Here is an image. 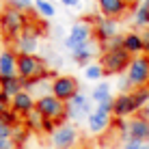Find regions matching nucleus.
Returning a JSON list of instances; mask_svg holds the SVG:
<instances>
[{
	"instance_id": "obj_1",
	"label": "nucleus",
	"mask_w": 149,
	"mask_h": 149,
	"mask_svg": "<svg viewBox=\"0 0 149 149\" xmlns=\"http://www.w3.org/2000/svg\"><path fill=\"white\" fill-rule=\"evenodd\" d=\"M17 76L22 80H43L56 78L52 71H48V61L37 54H19L17 58Z\"/></svg>"
},
{
	"instance_id": "obj_2",
	"label": "nucleus",
	"mask_w": 149,
	"mask_h": 149,
	"mask_svg": "<svg viewBox=\"0 0 149 149\" xmlns=\"http://www.w3.org/2000/svg\"><path fill=\"white\" fill-rule=\"evenodd\" d=\"M26 28H28V22L24 11H17L13 7L2 9V13H0V33L7 39H17Z\"/></svg>"
},
{
	"instance_id": "obj_3",
	"label": "nucleus",
	"mask_w": 149,
	"mask_h": 149,
	"mask_svg": "<svg viewBox=\"0 0 149 149\" xmlns=\"http://www.w3.org/2000/svg\"><path fill=\"white\" fill-rule=\"evenodd\" d=\"M37 112L43 119H52L61 125V123H65V119H67V104L65 102H61L58 97H54L52 93L48 95H39L37 97Z\"/></svg>"
},
{
	"instance_id": "obj_4",
	"label": "nucleus",
	"mask_w": 149,
	"mask_h": 149,
	"mask_svg": "<svg viewBox=\"0 0 149 149\" xmlns=\"http://www.w3.org/2000/svg\"><path fill=\"white\" fill-rule=\"evenodd\" d=\"M100 63L106 74H121V71H127L132 56L125 50H104V54L100 56Z\"/></svg>"
},
{
	"instance_id": "obj_5",
	"label": "nucleus",
	"mask_w": 149,
	"mask_h": 149,
	"mask_svg": "<svg viewBox=\"0 0 149 149\" xmlns=\"http://www.w3.org/2000/svg\"><path fill=\"white\" fill-rule=\"evenodd\" d=\"M50 93L67 104L69 100H74L80 93V84L74 76H56L52 80V84H50Z\"/></svg>"
},
{
	"instance_id": "obj_6",
	"label": "nucleus",
	"mask_w": 149,
	"mask_h": 149,
	"mask_svg": "<svg viewBox=\"0 0 149 149\" xmlns=\"http://www.w3.org/2000/svg\"><path fill=\"white\" fill-rule=\"evenodd\" d=\"M127 78L134 82V86H149V56L147 54H141V56H134L127 67Z\"/></svg>"
},
{
	"instance_id": "obj_7",
	"label": "nucleus",
	"mask_w": 149,
	"mask_h": 149,
	"mask_svg": "<svg viewBox=\"0 0 149 149\" xmlns=\"http://www.w3.org/2000/svg\"><path fill=\"white\" fill-rule=\"evenodd\" d=\"M93 37V26H91L89 22H76L69 26V35L65 37V48L67 50H76L80 43H86V41H91Z\"/></svg>"
},
{
	"instance_id": "obj_8",
	"label": "nucleus",
	"mask_w": 149,
	"mask_h": 149,
	"mask_svg": "<svg viewBox=\"0 0 149 149\" xmlns=\"http://www.w3.org/2000/svg\"><path fill=\"white\" fill-rule=\"evenodd\" d=\"M76 141H78V132L71 123H61L52 134V145L54 149H74Z\"/></svg>"
},
{
	"instance_id": "obj_9",
	"label": "nucleus",
	"mask_w": 149,
	"mask_h": 149,
	"mask_svg": "<svg viewBox=\"0 0 149 149\" xmlns=\"http://www.w3.org/2000/svg\"><path fill=\"white\" fill-rule=\"evenodd\" d=\"M117 19H110V17H95V37L102 45H108L112 39L117 37Z\"/></svg>"
},
{
	"instance_id": "obj_10",
	"label": "nucleus",
	"mask_w": 149,
	"mask_h": 149,
	"mask_svg": "<svg viewBox=\"0 0 149 149\" xmlns=\"http://www.w3.org/2000/svg\"><path fill=\"white\" fill-rule=\"evenodd\" d=\"M91 95H84V93H78L74 100L67 102V117L69 119H80V117H89L93 108H91Z\"/></svg>"
},
{
	"instance_id": "obj_11",
	"label": "nucleus",
	"mask_w": 149,
	"mask_h": 149,
	"mask_svg": "<svg viewBox=\"0 0 149 149\" xmlns=\"http://www.w3.org/2000/svg\"><path fill=\"white\" fill-rule=\"evenodd\" d=\"M138 112L136 104H134V97L132 93H121L115 97V108H112V115L115 119H130Z\"/></svg>"
},
{
	"instance_id": "obj_12",
	"label": "nucleus",
	"mask_w": 149,
	"mask_h": 149,
	"mask_svg": "<svg viewBox=\"0 0 149 149\" xmlns=\"http://www.w3.org/2000/svg\"><path fill=\"white\" fill-rule=\"evenodd\" d=\"M86 121H89V130L93 132V134H104V132L110 127V123H112V115L95 106V110L86 117Z\"/></svg>"
},
{
	"instance_id": "obj_13",
	"label": "nucleus",
	"mask_w": 149,
	"mask_h": 149,
	"mask_svg": "<svg viewBox=\"0 0 149 149\" xmlns=\"http://www.w3.org/2000/svg\"><path fill=\"white\" fill-rule=\"evenodd\" d=\"M127 134L132 138H136V141L141 143H147L149 141V121L143 119L141 115H134L127 119Z\"/></svg>"
},
{
	"instance_id": "obj_14",
	"label": "nucleus",
	"mask_w": 149,
	"mask_h": 149,
	"mask_svg": "<svg viewBox=\"0 0 149 149\" xmlns=\"http://www.w3.org/2000/svg\"><path fill=\"white\" fill-rule=\"evenodd\" d=\"M97 7H100L102 17L117 19V17H121V15L127 11L130 4H127L125 0H97Z\"/></svg>"
},
{
	"instance_id": "obj_15",
	"label": "nucleus",
	"mask_w": 149,
	"mask_h": 149,
	"mask_svg": "<svg viewBox=\"0 0 149 149\" xmlns=\"http://www.w3.org/2000/svg\"><path fill=\"white\" fill-rule=\"evenodd\" d=\"M37 45H39L37 30H33V28H26L15 39V50H17V54H35Z\"/></svg>"
},
{
	"instance_id": "obj_16",
	"label": "nucleus",
	"mask_w": 149,
	"mask_h": 149,
	"mask_svg": "<svg viewBox=\"0 0 149 149\" xmlns=\"http://www.w3.org/2000/svg\"><path fill=\"white\" fill-rule=\"evenodd\" d=\"M35 106H37V100H33V93H28V91H22L11 100V110L17 112L19 117H26L28 112H33Z\"/></svg>"
},
{
	"instance_id": "obj_17",
	"label": "nucleus",
	"mask_w": 149,
	"mask_h": 149,
	"mask_svg": "<svg viewBox=\"0 0 149 149\" xmlns=\"http://www.w3.org/2000/svg\"><path fill=\"white\" fill-rule=\"evenodd\" d=\"M17 58L19 54L15 50H2L0 52V78L17 76Z\"/></svg>"
},
{
	"instance_id": "obj_18",
	"label": "nucleus",
	"mask_w": 149,
	"mask_h": 149,
	"mask_svg": "<svg viewBox=\"0 0 149 149\" xmlns=\"http://www.w3.org/2000/svg\"><path fill=\"white\" fill-rule=\"evenodd\" d=\"M123 50L134 58V56L145 54V43H143V35L138 33H127L123 35Z\"/></svg>"
},
{
	"instance_id": "obj_19",
	"label": "nucleus",
	"mask_w": 149,
	"mask_h": 149,
	"mask_svg": "<svg viewBox=\"0 0 149 149\" xmlns=\"http://www.w3.org/2000/svg\"><path fill=\"white\" fill-rule=\"evenodd\" d=\"M0 89H2V93L9 97V100H13L17 93H22L24 91V80L19 78V76H9V78H0Z\"/></svg>"
},
{
	"instance_id": "obj_20",
	"label": "nucleus",
	"mask_w": 149,
	"mask_h": 149,
	"mask_svg": "<svg viewBox=\"0 0 149 149\" xmlns=\"http://www.w3.org/2000/svg\"><path fill=\"white\" fill-rule=\"evenodd\" d=\"M71 54H74V61L76 63H80V65H91L89 61L93 58V54H95V45H93V41H86V43H80L76 50H71Z\"/></svg>"
},
{
	"instance_id": "obj_21",
	"label": "nucleus",
	"mask_w": 149,
	"mask_h": 149,
	"mask_svg": "<svg viewBox=\"0 0 149 149\" xmlns=\"http://www.w3.org/2000/svg\"><path fill=\"white\" fill-rule=\"evenodd\" d=\"M91 100L95 102V106H97V104H104V102H108V100H112V89H110L108 82H100V84H95L93 93H91Z\"/></svg>"
},
{
	"instance_id": "obj_22",
	"label": "nucleus",
	"mask_w": 149,
	"mask_h": 149,
	"mask_svg": "<svg viewBox=\"0 0 149 149\" xmlns=\"http://www.w3.org/2000/svg\"><path fill=\"white\" fill-rule=\"evenodd\" d=\"M134 24L141 28H149V0H145V2H141L138 7L134 9Z\"/></svg>"
},
{
	"instance_id": "obj_23",
	"label": "nucleus",
	"mask_w": 149,
	"mask_h": 149,
	"mask_svg": "<svg viewBox=\"0 0 149 149\" xmlns=\"http://www.w3.org/2000/svg\"><path fill=\"white\" fill-rule=\"evenodd\" d=\"M104 76H106V71H104V67H102L100 61H95V63H91V65H86V67H84V78L91 80V82L102 80Z\"/></svg>"
},
{
	"instance_id": "obj_24",
	"label": "nucleus",
	"mask_w": 149,
	"mask_h": 149,
	"mask_svg": "<svg viewBox=\"0 0 149 149\" xmlns=\"http://www.w3.org/2000/svg\"><path fill=\"white\" fill-rule=\"evenodd\" d=\"M132 97H134V104L138 110H143L149 104V86H138V89L132 91Z\"/></svg>"
},
{
	"instance_id": "obj_25",
	"label": "nucleus",
	"mask_w": 149,
	"mask_h": 149,
	"mask_svg": "<svg viewBox=\"0 0 149 149\" xmlns=\"http://www.w3.org/2000/svg\"><path fill=\"white\" fill-rule=\"evenodd\" d=\"M33 7L37 9V13L41 15V17H54V13H56L54 4L50 2V0H35Z\"/></svg>"
},
{
	"instance_id": "obj_26",
	"label": "nucleus",
	"mask_w": 149,
	"mask_h": 149,
	"mask_svg": "<svg viewBox=\"0 0 149 149\" xmlns=\"http://www.w3.org/2000/svg\"><path fill=\"white\" fill-rule=\"evenodd\" d=\"M28 132H30L28 127H26V125H19V123L13 127V136H11V141L15 143V147H22L24 143L28 141Z\"/></svg>"
},
{
	"instance_id": "obj_27",
	"label": "nucleus",
	"mask_w": 149,
	"mask_h": 149,
	"mask_svg": "<svg viewBox=\"0 0 149 149\" xmlns=\"http://www.w3.org/2000/svg\"><path fill=\"white\" fill-rule=\"evenodd\" d=\"M41 123H43V117L37 112V108L24 117V125H26L28 130H39V132H41Z\"/></svg>"
},
{
	"instance_id": "obj_28",
	"label": "nucleus",
	"mask_w": 149,
	"mask_h": 149,
	"mask_svg": "<svg viewBox=\"0 0 149 149\" xmlns=\"http://www.w3.org/2000/svg\"><path fill=\"white\" fill-rule=\"evenodd\" d=\"M17 117H19L17 112H13L11 108H7L2 115H0V121L7 123V125H11V127H15V125H17Z\"/></svg>"
},
{
	"instance_id": "obj_29",
	"label": "nucleus",
	"mask_w": 149,
	"mask_h": 149,
	"mask_svg": "<svg viewBox=\"0 0 149 149\" xmlns=\"http://www.w3.org/2000/svg\"><path fill=\"white\" fill-rule=\"evenodd\" d=\"M119 89H121V93H132L136 86H134V82L127 78V74H125V76H121V78H119Z\"/></svg>"
},
{
	"instance_id": "obj_30",
	"label": "nucleus",
	"mask_w": 149,
	"mask_h": 149,
	"mask_svg": "<svg viewBox=\"0 0 149 149\" xmlns=\"http://www.w3.org/2000/svg\"><path fill=\"white\" fill-rule=\"evenodd\" d=\"M30 4H35L33 0H7V7H13V9H17V11L30 9Z\"/></svg>"
},
{
	"instance_id": "obj_31",
	"label": "nucleus",
	"mask_w": 149,
	"mask_h": 149,
	"mask_svg": "<svg viewBox=\"0 0 149 149\" xmlns=\"http://www.w3.org/2000/svg\"><path fill=\"white\" fill-rule=\"evenodd\" d=\"M56 127H58V123L52 121V119H43V123H41V132H43V134H50V136L56 132Z\"/></svg>"
},
{
	"instance_id": "obj_32",
	"label": "nucleus",
	"mask_w": 149,
	"mask_h": 149,
	"mask_svg": "<svg viewBox=\"0 0 149 149\" xmlns=\"http://www.w3.org/2000/svg\"><path fill=\"white\" fill-rule=\"evenodd\" d=\"M143 145H145V143H141V141H136V138L127 136V138H123L121 149H143Z\"/></svg>"
},
{
	"instance_id": "obj_33",
	"label": "nucleus",
	"mask_w": 149,
	"mask_h": 149,
	"mask_svg": "<svg viewBox=\"0 0 149 149\" xmlns=\"http://www.w3.org/2000/svg\"><path fill=\"white\" fill-rule=\"evenodd\" d=\"M104 50H123V35H117L108 45H104Z\"/></svg>"
},
{
	"instance_id": "obj_34",
	"label": "nucleus",
	"mask_w": 149,
	"mask_h": 149,
	"mask_svg": "<svg viewBox=\"0 0 149 149\" xmlns=\"http://www.w3.org/2000/svg\"><path fill=\"white\" fill-rule=\"evenodd\" d=\"M115 127L119 130V134L123 138H127L130 134H127V119H115Z\"/></svg>"
},
{
	"instance_id": "obj_35",
	"label": "nucleus",
	"mask_w": 149,
	"mask_h": 149,
	"mask_svg": "<svg viewBox=\"0 0 149 149\" xmlns=\"http://www.w3.org/2000/svg\"><path fill=\"white\" fill-rule=\"evenodd\" d=\"M13 136V127L0 121V138H11Z\"/></svg>"
},
{
	"instance_id": "obj_36",
	"label": "nucleus",
	"mask_w": 149,
	"mask_h": 149,
	"mask_svg": "<svg viewBox=\"0 0 149 149\" xmlns=\"http://www.w3.org/2000/svg\"><path fill=\"white\" fill-rule=\"evenodd\" d=\"M7 108H11V100H9L4 93H0V115H2Z\"/></svg>"
},
{
	"instance_id": "obj_37",
	"label": "nucleus",
	"mask_w": 149,
	"mask_h": 149,
	"mask_svg": "<svg viewBox=\"0 0 149 149\" xmlns=\"http://www.w3.org/2000/svg\"><path fill=\"white\" fill-rule=\"evenodd\" d=\"M15 143L11 141V138H0V149H13Z\"/></svg>"
},
{
	"instance_id": "obj_38",
	"label": "nucleus",
	"mask_w": 149,
	"mask_h": 149,
	"mask_svg": "<svg viewBox=\"0 0 149 149\" xmlns=\"http://www.w3.org/2000/svg\"><path fill=\"white\" fill-rule=\"evenodd\" d=\"M143 43H145V54L149 56V28L143 33Z\"/></svg>"
},
{
	"instance_id": "obj_39",
	"label": "nucleus",
	"mask_w": 149,
	"mask_h": 149,
	"mask_svg": "<svg viewBox=\"0 0 149 149\" xmlns=\"http://www.w3.org/2000/svg\"><path fill=\"white\" fill-rule=\"evenodd\" d=\"M63 4H67V7H78L80 9V0H61Z\"/></svg>"
},
{
	"instance_id": "obj_40",
	"label": "nucleus",
	"mask_w": 149,
	"mask_h": 149,
	"mask_svg": "<svg viewBox=\"0 0 149 149\" xmlns=\"http://www.w3.org/2000/svg\"><path fill=\"white\" fill-rule=\"evenodd\" d=\"M138 115H141L143 119H147V121H149V104H147V106H145L143 110H138Z\"/></svg>"
},
{
	"instance_id": "obj_41",
	"label": "nucleus",
	"mask_w": 149,
	"mask_h": 149,
	"mask_svg": "<svg viewBox=\"0 0 149 149\" xmlns=\"http://www.w3.org/2000/svg\"><path fill=\"white\" fill-rule=\"evenodd\" d=\"M125 2H127V4H134V2H138V0H125Z\"/></svg>"
},
{
	"instance_id": "obj_42",
	"label": "nucleus",
	"mask_w": 149,
	"mask_h": 149,
	"mask_svg": "<svg viewBox=\"0 0 149 149\" xmlns=\"http://www.w3.org/2000/svg\"><path fill=\"white\" fill-rule=\"evenodd\" d=\"M143 149H149V143H145V145H143Z\"/></svg>"
},
{
	"instance_id": "obj_43",
	"label": "nucleus",
	"mask_w": 149,
	"mask_h": 149,
	"mask_svg": "<svg viewBox=\"0 0 149 149\" xmlns=\"http://www.w3.org/2000/svg\"><path fill=\"white\" fill-rule=\"evenodd\" d=\"M13 149H22V147H13Z\"/></svg>"
},
{
	"instance_id": "obj_44",
	"label": "nucleus",
	"mask_w": 149,
	"mask_h": 149,
	"mask_svg": "<svg viewBox=\"0 0 149 149\" xmlns=\"http://www.w3.org/2000/svg\"><path fill=\"white\" fill-rule=\"evenodd\" d=\"M115 149H121V147H115Z\"/></svg>"
},
{
	"instance_id": "obj_45",
	"label": "nucleus",
	"mask_w": 149,
	"mask_h": 149,
	"mask_svg": "<svg viewBox=\"0 0 149 149\" xmlns=\"http://www.w3.org/2000/svg\"><path fill=\"white\" fill-rule=\"evenodd\" d=\"M0 13H2V9H0Z\"/></svg>"
}]
</instances>
